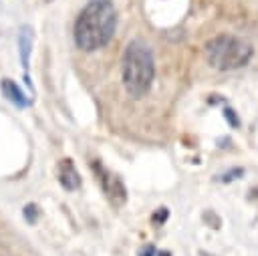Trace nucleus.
Returning a JSON list of instances; mask_svg holds the SVG:
<instances>
[{"label":"nucleus","instance_id":"1","mask_svg":"<svg viewBox=\"0 0 258 256\" xmlns=\"http://www.w3.org/2000/svg\"><path fill=\"white\" fill-rule=\"evenodd\" d=\"M117 8L111 0H91L75 20V44L85 52L103 48L115 34Z\"/></svg>","mask_w":258,"mask_h":256},{"label":"nucleus","instance_id":"2","mask_svg":"<svg viewBox=\"0 0 258 256\" xmlns=\"http://www.w3.org/2000/svg\"><path fill=\"white\" fill-rule=\"evenodd\" d=\"M121 75H123L125 91L131 97L141 99L143 95L149 93L155 77V60L151 48L145 42L131 40L125 46L121 60Z\"/></svg>","mask_w":258,"mask_h":256},{"label":"nucleus","instance_id":"3","mask_svg":"<svg viewBox=\"0 0 258 256\" xmlns=\"http://www.w3.org/2000/svg\"><path fill=\"white\" fill-rule=\"evenodd\" d=\"M208 62L218 71H236L252 60L254 48L248 40L234 34H218L204 46Z\"/></svg>","mask_w":258,"mask_h":256},{"label":"nucleus","instance_id":"4","mask_svg":"<svg viewBox=\"0 0 258 256\" xmlns=\"http://www.w3.org/2000/svg\"><path fill=\"white\" fill-rule=\"evenodd\" d=\"M91 167H93L95 177H97V181H99L103 194L107 196V200H109L113 206H123L125 200H127V189H125L121 177L115 175L113 171H109L99 159H95V161L91 163Z\"/></svg>","mask_w":258,"mask_h":256},{"label":"nucleus","instance_id":"5","mask_svg":"<svg viewBox=\"0 0 258 256\" xmlns=\"http://www.w3.org/2000/svg\"><path fill=\"white\" fill-rule=\"evenodd\" d=\"M56 177H58V183L64 189H69V191H75V189L81 187V173L77 171V167H75V163H73L71 157H64V159L58 161V165H56Z\"/></svg>","mask_w":258,"mask_h":256},{"label":"nucleus","instance_id":"6","mask_svg":"<svg viewBox=\"0 0 258 256\" xmlns=\"http://www.w3.org/2000/svg\"><path fill=\"white\" fill-rule=\"evenodd\" d=\"M16 44H18V56H20L22 69L28 71V67H30V54H32V44H34V30L28 24H22L18 28Z\"/></svg>","mask_w":258,"mask_h":256},{"label":"nucleus","instance_id":"7","mask_svg":"<svg viewBox=\"0 0 258 256\" xmlns=\"http://www.w3.org/2000/svg\"><path fill=\"white\" fill-rule=\"evenodd\" d=\"M0 91H2V95L12 103V105H16V107H28L32 101L24 95V91L18 87V83L16 81H12V79H2L0 81Z\"/></svg>","mask_w":258,"mask_h":256},{"label":"nucleus","instance_id":"8","mask_svg":"<svg viewBox=\"0 0 258 256\" xmlns=\"http://www.w3.org/2000/svg\"><path fill=\"white\" fill-rule=\"evenodd\" d=\"M22 214H24V220H26L28 224H34V222L38 220L40 210H38V206H36V204H26V206H24V210H22Z\"/></svg>","mask_w":258,"mask_h":256},{"label":"nucleus","instance_id":"9","mask_svg":"<svg viewBox=\"0 0 258 256\" xmlns=\"http://www.w3.org/2000/svg\"><path fill=\"white\" fill-rule=\"evenodd\" d=\"M167 218H169V210H167V208H157L155 214L151 216V222H153L155 226H161Z\"/></svg>","mask_w":258,"mask_h":256},{"label":"nucleus","instance_id":"10","mask_svg":"<svg viewBox=\"0 0 258 256\" xmlns=\"http://www.w3.org/2000/svg\"><path fill=\"white\" fill-rule=\"evenodd\" d=\"M242 173H244V169H242V167H236V169H232V171L220 175V181H234V179H236L238 175H242Z\"/></svg>","mask_w":258,"mask_h":256},{"label":"nucleus","instance_id":"11","mask_svg":"<svg viewBox=\"0 0 258 256\" xmlns=\"http://www.w3.org/2000/svg\"><path fill=\"white\" fill-rule=\"evenodd\" d=\"M155 252H157L155 246L149 244V246H143V248L139 250V256H155Z\"/></svg>","mask_w":258,"mask_h":256},{"label":"nucleus","instance_id":"12","mask_svg":"<svg viewBox=\"0 0 258 256\" xmlns=\"http://www.w3.org/2000/svg\"><path fill=\"white\" fill-rule=\"evenodd\" d=\"M224 117H226V121H230L234 127L238 125V119H236V115H234V111H232V109H226V111H224Z\"/></svg>","mask_w":258,"mask_h":256},{"label":"nucleus","instance_id":"13","mask_svg":"<svg viewBox=\"0 0 258 256\" xmlns=\"http://www.w3.org/2000/svg\"><path fill=\"white\" fill-rule=\"evenodd\" d=\"M155 256H171L169 252H155Z\"/></svg>","mask_w":258,"mask_h":256},{"label":"nucleus","instance_id":"14","mask_svg":"<svg viewBox=\"0 0 258 256\" xmlns=\"http://www.w3.org/2000/svg\"><path fill=\"white\" fill-rule=\"evenodd\" d=\"M46 2H52V0H46Z\"/></svg>","mask_w":258,"mask_h":256}]
</instances>
